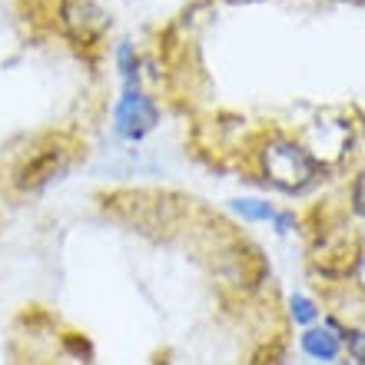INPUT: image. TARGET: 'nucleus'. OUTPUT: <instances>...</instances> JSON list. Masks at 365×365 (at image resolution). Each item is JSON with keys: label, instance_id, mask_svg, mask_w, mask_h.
I'll return each mask as SVG.
<instances>
[{"label": "nucleus", "instance_id": "nucleus-1", "mask_svg": "<svg viewBox=\"0 0 365 365\" xmlns=\"http://www.w3.org/2000/svg\"><path fill=\"white\" fill-rule=\"evenodd\" d=\"M262 170L272 186L282 192H302L322 176V163L302 146L289 140H269L262 150Z\"/></svg>", "mask_w": 365, "mask_h": 365}, {"label": "nucleus", "instance_id": "nucleus-2", "mask_svg": "<svg viewBox=\"0 0 365 365\" xmlns=\"http://www.w3.org/2000/svg\"><path fill=\"white\" fill-rule=\"evenodd\" d=\"M359 259H362V242H359V232L349 230V226L322 232V240H319L316 252H312L316 269L332 279L349 276V272L359 266Z\"/></svg>", "mask_w": 365, "mask_h": 365}, {"label": "nucleus", "instance_id": "nucleus-3", "mask_svg": "<svg viewBox=\"0 0 365 365\" xmlns=\"http://www.w3.org/2000/svg\"><path fill=\"white\" fill-rule=\"evenodd\" d=\"M60 24L77 43H96L110 27V14L100 0H60Z\"/></svg>", "mask_w": 365, "mask_h": 365}, {"label": "nucleus", "instance_id": "nucleus-4", "mask_svg": "<svg viewBox=\"0 0 365 365\" xmlns=\"http://www.w3.org/2000/svg\"><path fill=\"white\" fill-rule=\"evenodd\" d=\"M156 123H160V113H156L153 100L140 93V87L123 90L120 103H116V116H113L116 133L123 136V140H143Z\"/></svg>", "mask_w": 365, "mask_h": 365}, {"label": "nucleus", "instance_id": "nucleus-5", "mask_svg": "<svg viewBox=\"0 0 365 365\" xmlns=\"http://www.w3.org/2000/svg\"><path fill=\"white\" fill-rule=\"evenodd\" d=\"M222 256H226V259H222V269H220L222 279L240 289H256L262 279H266V272H269L262 252L256 250L252 242H232Z\"/></svg>", "mask_w": 365, "mask_h": 365}, {"label": "nucleus", "instance_id": "nucleus-6", "mask_svg": "<svg viewBox=\"0 0 365 365\" xmlns=\"http://www.w3.org/2000/svg\"><path fill=\"white\" fill-rule=\"evenodd\" d=\"M67 166H70L67 150H60V146H43L40 153H34L27 163L20 166L14 182H17V190H24V192H37V190H43L47 182L60 180Z\"/></svg>", "mask_w": 365, "mask_h": 365}, {"label": "nucleus", "instance_id": "nucleus-7", "mask_svg": "<svg viewBox=\"0 0 365 365\" xmlns=\"http://www.w3.org/2000/svg\"><path fill=\"white\" fill-rule=\"evenodd\" d=\"M302 349H306V356L319 359V362H332L339 356V336H332L329 329H306L302 332Z\"/></svg>", "mask_w": 365, "mask_h": 365}, {"label": "nucleus", "instance_id": "nucleus-8", "mask_svg": "<svg viewBox=\"0 0 365 365\" xmlns=\"http://www.w3.org/2000/svg\"><path fill=\"white\" fill-rule=\"evenodd\" d=\"M232 210L240 212L242 220H252V222H262V220H272V216H276V210L262 200H236Z\"/></svg>", "mask_w": 365, "mask_h": 365}, {"label": "nucleus", "instance_id": "nucleus-9", "mask_svg": "<svg viewBox=\"0 0 365 365\" xmlns=\"http://www.w3.org/2000/svg\"><path fill=\"white\" fill-rule=\"evenodd\" d=\"M116 60H120V70H123L126 90H130V87H140V63H136V57H133V47H130V43H120V53H116Z\"/></svg>", "mask_w": 365, "mask_h": 365}, {"label": "nucleus", "instance_id": "nucleus-10", "mask_svg": "<svg viewBox=\"0 0 365 365\" xmlns=\"http://www.w3.org/2000/svg\"><path fill=\"white\" fill-rule=\"evenodd\" d=\"M250 365H286V349L282 342H266L256 349V356L250 359Z\"/></svg>", "mask_w": 365, "mask_h": 365}, {"label": "nucleus", "instance_id": "nucleus-11", "mask_svg": "<svg viewBox=\"0 0 365 365\" xmlns=\"http://www.w3.org/2000/svg\"><path fill=\"white\" fill-rule=\"evenodd\" d=\"M292 319L296 322H312L316 319V306L306 296H292Z\"/></svg>", "mask_w": 365, "mask_h": 365}, {"label": "nucleus", "instance_id": "nucleus-12", "mask_svg": "<svg viewBox=\"0 0 365 365\" xmlns=\"http://www.w3.org/2000/svg\"><path fill=\"white\" fill-rule=\"evenodd\" d=\"M346 346H349V352H352V359H356L359 365H365V332H359V329L346 332Z\"/></svg>", "mask_w": 365, "mask_h": 365}, {"label": "nucleus", "instance_id": "nucleus-13", "mask_svg": "<svg viewBox=\"0 0 365 365\" xmlns=\"http://www.w3.org/2000/svg\"><path fill=\"white\" fill-rule=\"evenodd\" d=\"M352 210H356L359 216H365V170L356 176V182H352Z\"/></svg>", "mask_w": 365, "mask_h": 365}]
</instances>
